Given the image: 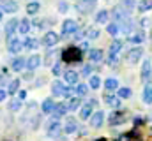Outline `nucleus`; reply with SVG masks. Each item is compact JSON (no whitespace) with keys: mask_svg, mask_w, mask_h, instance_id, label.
<instances>
[{"mask_svg":"<svg viewBox=\"0 0 152 141\" xmlns=\"http://www.w3.org/2000/svg\"><path fill=\"white\" fill-rule=\"evenodd\" d=\"M62 60L64 62H67V64H75V62H80L81 60V49L80 48H76V46H71V48H67V49H64V53H62Z\"/></svg>","mask_w":152,"mask_h":141,"instance_id":"f257e3e1","label":"nucleus"},{"mask_svg":"<svg viewBox=\"0 0 152 141\" xmlns=\"http://www.w3.org/2000/svg\"><path fill=\"white\" fill-rule=\"evenodd\" d=\"M76 32H78V23L75 20H66L64 25H62V34L71 35V34H76Z\"/></svg>","mask_w":152,"mask_h":141,"instance_id":"f03ea898","label":"nucleus"},{"mask_svg":"<svg viewBox=\"0 0 152 141\" xmlns=\"http://www.w3.org/2000/svg\"><path fill=\"white\" fill-rule=\"evenodd\" d=\"M142 55H143V49L142 48H133V49L127 51V62L129 64H136V62H140Z\"/></svg>","mask_w":152,"mask_h":141,"instance_id":"7ed1b4c3","label":"nucleus"},{"mask_svg":"<svg viewBox=\"0 0 152 141\" xmlns=\"http://www.w3.org/2000/svg\"><path fill=\"white\" fill-rule=\"evenodd\" d=\"M108 122H110V125H120V124H124V122H126V113L115 111V113H112V115H110Z\"/></svg>","mask_w":152,"mask_h":141,"instance_id":"20e7f679","label":"nucleus"},{"mask_svg":"<svg viewBox=\"0 0 152 141\" xmlns=\"http://www.w3.org/2000/svg\"><path fill=\"white\" fill-rule=\"evenodd\" d=\"M103 122H104V113H103V111H96V113L92 115V118H90V125L96 127V129L101 127Z\"/></svg>","mask_w":152,"mask_h":141,"instance_id":"39448f33","label":"nucleus"},{"mask_svg":"<svg viewBox=\"0 0 152 141\" xmlns=\"http://www.w3.org/2000/svg\"><path fill=\"white\" fill-rule=\"evenodd\" d=\"M94 104H96V101H90V102H87V104L80 109V116H81L83 120L92 118V106H94Z\"/></svg>","mask_w":152,"mask_h":141,"instance_id":"423d86ee","label":"nucleus"},{"mask_svg":"<svg viewBox=\"0 0 152 141\" xmlns=\"http://www.w3.org/2000/svg\"><path fill=\"white\" fill-rule=\"evenodd\" d=\"M57 42H58V35L55 34V32H48V34L42 37V44L48 46V48H50V46H55Z\"/></svg>","mask_w":152,"mask_h":141,"instance_id":"0eeeda50","label":"nucleus"},{"mask_svg":"<svg viewBox=\"0 0 152 141\" xmlns=\"http://www.w3.org/2000/svg\"><path fill=\"white\" fill-rule=\"evenodd\" d=\"M21 48H23V42H21L20 39H9V42H7V49H9L11 53H18Z\"/></svg>","mask_w":152,"mask_h":141,"instance_id":"6e6552de","label":"nucleus"},{"mask_svg":"<svg viewBox=\"0 0 152 141\" xmlns=\"http://www.w3.org/2000/svg\"><path fill=\"white\" fill-rule=\"evenodd\" d=\"M39 65H41V57H39V55H32V57L27 58V69L28 70L37 69Z\"/></svg>","mask_w":152,"mask_h":141,"instance_id":"1a4fd4ad","label":"nucleus"},{"mask_svg":"<svg viewBox=\"0 0 152 141\" xmlns=\"http://www.w3.org/2000/svg\"><path fill=\"white\" fill-rule=\"evenodd\" d=\"M67 111H69L67 104H64V102H58V104L55 106V109H53V116H55V120H57V118H60V116H64Z\"/></svg>","mask_w":152,"mask_h":141,"instance_id":"9d476101","label":"nucleus"},{"mask_svg":"<svg viewBox=\"0 0 152 141\" xmlns=\"http://www.w3.org/2000/svg\"><path fill=\"white\" fill-rule=\"evenodd\" d=\"M64 92H66L64 83H62V81H53V85H51V94L58 97V95H64Z\"/></svg>","mask_w":152,"mask_h":141,"instance_id":"9b49d317","label":"nucleus"},{"mask_svg":"<svg viewBox=\"0 0 152 141\" xmlns=\"http://www.w3.org/2000/svg\"><path fill=\"white\" fill-rule=\"evenodd\" d=\"M16 28H20V21H18L16 18H12V20H9V21H7V25H5V34L11 37L12 32H14Z\"/></svg>","mask_w":152,"mask_h":141,"instance_id":"f8f14e48","label":"nucleus"},{"mask_svg":"<svg viewBox=\"0 0 152 141\" xmlns=\"http://www.w3.org/2000/svg\"><path fill=\"white\" fill-rule=\"evenodd\" d=\"M11 67H12V70H16V72H20V70L23 69V67H27V60H25V58H21V57H16V58L12 60V64H11Z\"/></svg>","mask_w":152,"mask_h":141,"instance_id":"ddd939ff","label":"nucleus"},{"mask_svg":"<svg viewBox=\"0 0 152 141\" xmlns=\"http://www.w3.org/2000/svg\"><path fill=\"white\" fill-rule=\"evenodd\" d=\"M151 72H152L151 60H145V62H143V65H142V79H149Z\"/></svg>","mask_w":152,"mask_h":141,"instance_id":"4468645a","label":"nucleus"},{"mask_svg":"<svg viewBox=\"0 0 152 141\" xmlns=\"http://www.w3.org/2000/svg\"><path fill=\"white\" fill-rule=\"evenodd\" d=\"M60 131H62V129H60V124H58L57 120H55V122H51V124L48 125V134H50V136H58V134H60Z\"/></svg>","mask_w":152,"mask_h":141,"instance_id":"2eb2a0df","label":"nucleus"},{"mask_svg":"<svg viewBox=\"0 0 152 141\" xmlns=\"http://www.w3.org/2000/svg\"><path fill=\"white\" fill-rule=\"evenodd\" d=\"M104 88H106L108 92H113V90H118V81H117L115 78H108V79L104 81Z\"/></svg>","mask_w":152,"mask_h":141,"instance_id":"dca6fc26","label":"nucleus"},{"mask_svg":"<svg viewBox=\"0 0 152 141\" xmlns=\"http://www.w3.org/2000/svg\"><path fill=\"white\" fill-rule=\"evenodd\" d=\"M64 131H66L67 134H73V132H76V131H78V124H76L75 118H69V120H67V124H66Z\"/></svg>","mask_w":152,"mask_h":141,"instance_id":"f3484780","label":"nucleus"},{"mask_svg":"<svg viewBox=\"0 0 152 141\" xmlns=\"http://www.w3.org/2000/svg\"><path fill=\"white\" fill-rule=\"evenodd\" d=\"M55 106H57V104H55L51 99H46V101H42V106H41V109H42V113H53Z\"/></svg>","mask_w":152,"mask_h":141,"instance_id":"a211bd4d","label":"nucleus"},{"mask_svg":"<svg viewBox=\"0 0 152 141\" xmlns=\"http://www.w3.org/2000/svg\"><path fill=\"white\" fill-rule=\"evenodd\" d=\"M88 58L92 62H101L103 60V51L101 49H90L88 51Z\"/></svg>","mask_w":152,"mask_h":141,"instance_id":"6ab92c4d","label":"nucleus"},{"mask_svg":"<svg viewBox=\"0 0 152 141\" xmlns=\"http://www.w3.org/2000/svg\"><path fill=\"white\" fill-rule=\"evenodd\" d=\"M104 102L112 108H118L120 106V97H113V95H104Z\"/></svg>","mask_w":152,"mask_h":141,"instance_id":"aec40b11","label":"nucleus"},{"mask_svg":"<svg viewBox=\"0 0 152 141\" xmlns=\"http://www.w3.org/2000/svg\"><path fill=\"white\" fill-rule=\"evenodd\" d=\"M30 27H32V23L28 21V18H25V20H21V21H20V28H18V30H20L21 34H28Z\"/></svg>","mask_w":152,"mask_h":141,"instance_id":"412c9836","label":"nucleus"},{"mask_svg":"<svg viewBox=\"0 0 152 141\" xmlns=\"http://www.w3.org/2000/svg\"><path fill=\"white\" fill-rule=\"evenodd\" d=\"M64 78H66V81H67L69 85H75L76 81H78V72H75V70H67V72L64 74Z\"/></svg>","mask_w":152,"mask_h":141,"instance_id":"4be33fe9","label":"nucleus"},{"mask_svg":"<svg viewBox=\"0 0 152 141\" xmlns=\"http://www.w3.org/2000/svg\"><path fill=\"white\" fill-rule=\"evenodd\" d=\"M122 46H124V42L118 41V39H115L113 42H112V46H110V53H112V55H117V53L122 49Z\"/></svg>","mask_w":152,"mask_h":141,"instance_id":"5701e85b","label":"nucleus"},{"mask_svg":"<svg viewBox=\"0 0 152 141\" xmlns=\"http://www.w3.org/2000/svg\"><path fill=\"white\" fill-rule=\"evenodd\" d=\"M143 102L145 104H152V86H145V90H143Z\"/></svg>","mask_w":152,"mask_h":141,"instance_id":"b1692460","label":"nucleus"},{"mask_svg":"<svg viewBox=\"0 0 152 141\" xmlns=\"http://www.w3.org/2000/svg\"><path fill=\"white\" fill-rule=\"evenodd\" d=\"M152 9V0H142L140 4H138V11L140 12H145V11H149Z\"/></svg>","mask_w":152,"mask_h":141,"instance_id":"393cba45","label":"nucleus"},{"mask_svg":"<svg viewBox=\"0 0 152 141\" xmlns=\"http://www.w3.org/2000/svg\"><path fill=\"white\" fill-rule=\"evenodd\" d=\"M2 9H4V11H9V12H16V11H18V4H16V2H4Z\"/></svg>","mask_w":152,"mask_h":141,"instance_id":"a878e982","label":"nucleus"},{"mask_svg":"<svg viewBox=\"0 0 152 141\" xmlns=\"http://www.w3.org/2000/svg\"><path fill=\"white\" fill-rule=\"evenodd\" d=\"M94 4H96V0H81V4L78 5V9L80 11H88V9H92Z\"/></svg>","mask_w":152,"mask_h":141,"instance_id":"bb28decb","label":"nucleus"},{"mask_svg":"<svg viewBox=\"0 0 152 141\" xmlns=\"http://www.w3.org/2000/svg\"><path fill=\"white\" fill-rule=\"evenodd\" d=\"M23 46H25L27 49H36V48L39 46V42L36 41V39L30 37V39H25V41H23Z\"/></svg>","mask_w":152,"mask_h":141,"instance_id":"cd10ccee","label":"nucleus"},{"mask_svg":"<svg viewBox=\"0 0 152 141\" xmlns=\"http://www.w3.org/2000/svg\"><path fill=\"white\" fill-rule=\"evenodd\" d=\"M143 39H145V34H143V32H138V34H134V35H131V37H129V42L140 44V42H143Z\"/></svg>","mask_w":152,"mask_h":141,"instance_id":"c85d7f7f","label":"nucleus"},{"mask_svg":"<svg viewBox=\"0 0 152 141\" xmlns=\"http://www.w3.org/2000/svg\"><path fill=\"white\" fill-rule=\"evenodd\" d=\"M88 86H90V88H94V90H96V88H99V86H101V78H99V76H92V78H90V81H88Z\"/></svg>","mask_w":152,"mask_h":141,"instance_id":"c756f323","label":"nucleus"},{"mask_svg":"<svg viewBox=\"0 0 152 141\" xmlns=\"http://www.w3.org/2000/svg\"><path fill=\"white\" fill-rule=\"evenodd\" d=\"M18 90H20V79H14V81H11V83H9V90H7V92L14 95Z\"/></svg>","mask_w":152,"mask_h":141,"instance_id":"7c9ffc66","label":"nucleus"},{"mask_svg":"<svg viewBox=\"0 0 152 141\" xmlns=\"http://www.w3.org/2000/svg\"><path fill=\"white\" fill-rule=\"evenodd\" d=\"M80 99L78 97H73V99H69V102H67V108H69V111H75V109H78L80 108Z\"/></svg>","mask_w":152,"mask_h":141,"instance_id":"2f4dec72","label":"nucleus"},{"mask_svg":"<svg viewBox=\"0 0 152 141\" xmlns=\"http://www.w3.org/2000/svg\"><path fill=\"white\" fill-rule=\"evenodd\" d=\"M96 21H97V23H106V21H108V12H106V11H99L97 16H96Z\"/></svg>","mask_w":152,"mask_h":141,"instance_id":"473e14b6","label":"nucleus"},{"mask_svg":"<svg viewBox=\"0 0 152 141\" xmlns=\"http://www.w3.org/2000/svg\"><path fill=\"white\" fill-rule=\"evenodd\" d=\"M118 97H120V99H129V97H131V88H127V86L118 88Z\"/></svg>","mask_w":152,"mask_h":141,"instance_id":"72a5a7b5","label":"nucleus"},{"mask_svg":"<svg viewBox=\"0 0 152 141\" xmlns=\"http://www.w3.org/2000/svg\"><path fill=\"white\" fill-rule=\"evenodd\" d=\"M39 7H41V5H39L37 2H30V4L27 5V12H28V14H36L39 11Z\"/></svg>","mask_w":152,"mask_h":141,"instance_id":"f704fd0d","label":"nucleus"},{"mask_svg":"<svg viewBox=\"0 0 152 141\" xmlns=\"http://www.w3.org/2000/svg\"><path fill=\"white\" fill-rule=\"evenodd\" d=\"M20 108H21V101H20V99H12V101L9 102V109H11V111H18Z\"/></svg>","mask_w":152,"mask_h":141,"instance_id":"c9c22d12","label":"nucleus"},{"mask_svg":"<svg viewBox=\"0 0 152 141\" xmlns=\"http://www.w3.org/2000/svg\"><path fill=\"white\" fill-rule=\"evenodd\" d=\"M87 92H88V86H87L85 83H81V85L76 86V94H78V95H87Z\"/></svg>","mask_w":152,"mask_h":141,"instance_id":"e433bc0d","label":"nucleus"},{"mask_svg":"<svg viewBox=\"0 0 152 141\" xmlns=\"http://www.w3.org/2000/svg\"><path fill=\"white\" fill-rule=\"evenodd\" d=\"M85 35L88 37V39H96V37H99V28H88Z\"/></svg>","mask_w":152,"mask_h":141,"instance_id":"4c0bfd02","label":"nucleus"},{"mask_svg":"<svg viewBox=\"0 0 152 141\" xmlns=\"http://www.w3.org/2000/svg\"><path fill=\"white\" fill-rule=\"evenodd\" d=\"M106 30H108V34H112V35H117V34H118V25H117V23H110Z\"/></svg>","mask_w":152,"mask_h":141,"instance_id":"58836bf2","label":"nucleus"},{"mask_svg":"<svg viewBox=\"0 0 152 141\" xmlns=\"http://www.w3.org/2000/svg\"><path fill=\"white\" fill-rule=\"evenodd\" d=\"M81 74H83V76H90V74H92V65H85V67L81 69Z\"/></svg>","mask_w":152,"mask_h":141,"instance_id":"ea45409f","label":"nucleus"},{"mask_svg":"<svg viewBox=\"0 0 152 141\" xmlns=\"http://www.w3.org/2000/svg\"><path fill=\"white\" fill-rule=\"evenodd\" d=\"M122 4H124L127 9H131V7L134 5V0H122Z\"/></svg>","mask_w":152,"mask_h":141,"instance_id":"a19ab883","label":"nucleus"},{"mask_svg":"<svg viewBox=\"0 0 152 141\" xmlns=\"http://www.w3.org/2000/svg\"><path fill=\"white\" fill-rule=\"evenodd\" d=\"M64 95H66V97H71V99H73V88H66Z\"/></svg>","mask_w":152,"mask_h":141,"instance_id":"79ce46f5","label":"nucleus"},{"mask_svg":"<svg viewBox=\"0 0 152 141\" xmlns=\"http://www.w3.org/2000/svg\"><path fill=\"white\" fill-rule=\"evenodd\" d=\"M53 74H55V76H57V74H60V65H58V64H55V65H53Z\"/></svg>","mask_w":152,"mask_h":141,"instance_id":"37998d69","label":"nucleus"},{"mask_svg":"<svg viewBox=\"0 0 152 141\" xmlns=\"http://www.w3.org/2000/svg\"><path fill=\"white\" fill-rule=\"evenodd\" d=\"M5 97H7V92H5V90H2V88H0V102H2V101H4V99H5Z\"/></svg>","mask_w":152,"mask_h":141,"instance_id":"c03bdc74","label":"nucleus"},{"mask_svg":"<svg viewBox=\"0 0 152 141\" xmlns=\"http://www.w3.org/2000/svg\"><path fill=\"white\" fill-rule=\"evenodd\" d=\"M108 62H110V64H115V62H117V55H112V53H110V58H108Z\"/></svg>","mask_w":152,"mask_h":141,"instance_id":"a18cd8bd","label":"nucleus"},{"mask_svg":"<svg viewBox=\"0 0 152 141\" xmlns=\"http://www.w3.org/2000/svg\"><path fill=\"white\" fill-rule=\"evenodd\" d=\"M66 9H67V5H66V2H60V11H62V12H64V11H66Z\"/></svg>","mask_w":152,"mask_h":141,"instance_id":"49530a36","label":"nucleus"},{"mask_svg":"<svg viewBox=\"0 0 152 141\" xmlns=\"http://www.w3.org/2000/svg\"><path fill=\"white\" fill-rule=\"evenodd\" d=\"M117 141H129V136H127V134H126V136H120Z\"/></svg>","mask_w":152,"mask_h":141,"instance_id":"de8ad7c7","label":"nucleus"},{"mask_svg":"<svg viewBox=\"0 0 152 141\" xmlns=\"http://www.w3.org/2000/svg\"><path fill=\"white\" fill-rule=\"evenodd\" d=\"M25 97H27V92L21 90V92H20V99H25Z\"/></svg>","mask_w":152,"mask_h":141,"instance_id":"09e8293b","label":"nucleus"},{"mask_svg":"<svg viewBox=\"0 0 152 141\" xmlns=\"http://www.w3.org/2000/svg\"><path fill=\"white\" fill-rule=\"evenodd\" d=\"M96 141H106V140H104V138H101V140H96Z\"/></svg>","mask_w":152,"mask_h":141,"instance_id":"8fccbe9b","label":"nucleus"},{"mask_svg":"<svg viewBox=\"0 0 152 141\" xmlns=\"http://www.w3.org/2000/svg\"><path fill=\"white\" fill-rule=\"evenodd\" d=\"M0 20H2V11H0Z\"/></svg>","mask_w":152,"mask_h":141,"instance_id":"3c124183","label":"nucleus"}]
</instances>
